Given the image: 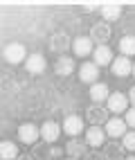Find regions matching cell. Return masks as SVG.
Masks as SVG:
<instances>
[{
  "label": "cell",
  "instance_id": "1",
  "mask_svg": "<svg viewBox=\"0 0 135 160\" xmlns=\"http://www.w3.org/2000/svg\"><path fill=\"white\" fill-rule=\"evenodd\" d=\"M2 57L7 63H12V66H18V63H23L27 59V50L23 43H9L2 52Z\"/></svg>",
  "mask_w": 135,
  "mask_h": 160
},
{
  "label": "cell",
  "instance_id": "2",
  "mask_svg": "<svg viewBox=\"0 0 135 160\" xmlns=\"http://www.w3.org/2000/svg\"><path fill=\"white\" fill-rule=\"evenodd\" d=\"M106 111L108 113H115V115H122L128 111V97L122 92H110V97L106 99Z\"/></svg>",
  "mask_w": 135,
  "mask_h": 160
},
{
  "label": "cell",
  "instance_id": "3",
  "mask_svg": "<svg viewBox=\"0 0 135 160\" xmlns=\"http://www.w3.org/2000/svg\"><path fill=\"white\" fill-rule=\"evenodd\" d=\"M41 138V129L34 126L32 122H25L18 126V140L25 142V144H36V140Z\"/></svg>",
  "mask_w": 135,
  "mask_h": 160
},
{
  "label": "cell",
  "instance_id": "4",
  "mask_svg": "<svg viewBox=\"0 0 135 160\" xmlns=\"http://www.w3.org/2000/svg\"><path fill=\"white\" fill-rule=\"evenodd\" d=\"M110 34H113V32H110V25L101 20V23H95V25H92V29H90V41H92V43H99V45H106L108 38H110Z\"/></svg>",
  "mask_w": 135,
  "mask_h": 160
},
{
  "label": "cell",
  "instance_id": "5",
  "mask_svg": "<svg viewBox=\"0 0 135 160\" xmlns=\"http://www.w3.org/2000/svg\"><path fill=\"white\" fill-rule=\"evenodd\" d=\"M86 120L92 124V126H101V124H106L110 117H108V111L104 108V106H99V104H92L90 108L86 111Z\"/></svg>",
  "mask_w": 135,
  "mask_h": 160
},
{
  "label": "cell",
  "instance_id": "6",
  "mask_svg": "<svg viewBox=\"0 0 135 160\" xmlns=\"http://www.w3.org/2000/svg\"><path fill=\"white\" fill-rule=\"evenodd\" d=\"M61 131L68 133L70 138H77L79 133H84V120L79 115H68L63 120V124H61Z\"/></svg>",
  "mask_w": 135,
  "mask_h": 160
},
{
  "label": "cell",
  "instance_id": "7",
  "mask_svg": "<svg viewBox=\"0 0 135 160\" xmlns=\"http://www.w3.org/2000/svg\"><path fill=\"white\" fill-rule=\"evenodd\" d=\"M110 70H113V74L115 77H128V74L133 72V63H131V59L128 57H117V59H113V63H110Z\"/></svg>",
  "mask_w": 135,
  "mask_h": 160
},
{
  "label": "cell",
  "instance_id": "8",
  "mask_svg": "<svg viewBox=\"0 0 135 160\" xmlns=\"http://www.w3.org/2000/svg\"><path fill=\"white\" fill-rule=\"evenodd\" d=\"M113 50L108 48V45H97L95 48V52H92V63L99 68V66H110L113 63Z\"/></svg>",
  "mask_w": 135,
  "mask_h": 160
},
{
  "label": "cell",
  "instance_id": "9",
  "mask_svg": "<svg viewBox=\"0 0 135 160\" xmlns=\"http://www.w3.org/2000/svg\"><path fill=\"white\" fill-rule=\"evenodd\" d=\"M79 79L84 81V83H97V79H99V68L95 66L92 61H86L84 66L79 68Z\"/></svg>",
  "mask_w": 135,
  "mask_h": 160
},
{
  "label": "cell",
  "instance_id": "10",
  "mask_svg": "<svg viewBox=\"0 0 135 160\" xmlns=\"http://www.w3.org/2000/svg\"><path fill=\"white\" fill-rule=\"evenodd\" d=\"M72 50H75L77 57H88V54L95 52V45H92L90 36H79V38H75V43H72Z\"/></svg>",
  "mask_w": 135,
  "mask_h": 160
},
{
  "label": "cell",
  "instance_id": "11",
  "mask_svg": "<svg viewBox=\"0 0 135 160\" xmlns=\"http://www.w3.org/2000/svg\"><path fill=\"white\" fill-rule=\"evenodd\" d=\"M59 135H61V124H56V122H45L43 126H41V138L50 144V142H56L59 140Z\"/></svg>",
  "mask_w": 135,
  "mask_h": 160
},
{
  "label": "cell",
  "instance_id": "12",
  "mask_svg": "<svg viewBox=\"0 0 135 160\" xmlns=\"http://www.w3.org/2000/svg\"><path fill=\"white\" fill-rule=\"evenodd\" d=\"M126 133V122L122 120V117H110L106 122V135L110 138H124Z\"/></svg>",
  "mask_w": 135,
  "mask_h": 160
},
{
  "label": "cell",
  "instance_id": "13",
  "mask_svg": "<svg viewBox=\"0 0 135 160\" xmlns=\"http://www.w3.org/2000/svg\"><path fill=\"white\" fill-rule=\"evenodd\" d=\"M108 97H110V90H108L106 83L97 81V83H92V86H90V99L95 102V104H99V106H101Z\"/></svg>",
  "mask_w": 135,
  "mask_h": 160
},
{
  "label": "cell",
  "instance_id": "14",
  "mask_svg": "<svg viewBox=\"0 0 135 160\" xmlns=\"http://www.w3.org/2000/svg\"><path fill=\"white\" fill-rule=\"evenodd\" d=\"M25 66H27V72L29 74H41L45 70V57L43 54H32V57H27L25 59Z\"/></svg>",
  "mask_w": 135,
  "mask_h": 160
},
{
  "label": "cell",
  "instance_id": "15",
  "mask_svg": "<svg viewBox=\"0 0 135 160\" xmlns=\"http://www.w3.org/2000/svg\"><path fill=\"white\" fill-rule=\"evenodd\" d=\"M104 140H106V131H104L101 126H90L86 131V142L90 147H101Z\"/></svg>",
  "mask_w": 135,
  "mask_h": 160
},
{
  "label": "cell",
  "instance_id": "16",
  "mask_svg": "<svg viewBox=\"0 0 135 160\" xmlns=\"http://www.w3.org/2000/svg\"><path fill=\"white\" fill-rule=\"evenodd\" d=\"M124 149L119 142H108L106 147H104V158L106 160H124Z\"/></svg>",
  "mask_w": 135,
  "mask_h": 160
},
{
  "label": "cell",
  "instance_id": "17",
  "mask_svg": "<svg viewBox=\"0 0 135 160\" xmlns=\"http://www.w3.org/2000/svg\"><path fill=\"white\" fill-rule=\"evenodd\" d=\"M63 151H68V158H81V156H86V144L81 142V140H77V138H72V140L65 144V149Z\"/></svg>",
  "mask_w": 135,
  "mask_h": 160
},
{
  "label": "cell",
  "instance_id": "18",
  "mask_svg": "<svg viewBox=\"0 0 135 160\" xmlns=\"http://www.w3.org/2000/svg\"><path fill=\"white\" fill-rule=\"evenodd\" d=\"M0 158L2 160H16L18 158V147L9 140H2L0 142Z\"/></svg>",
  "mask_w": 135,
  "mask_h": 160
},
{
  "label": "cell",
  "instance_id": "19",
  "mask_svg": "<svg viewBox=\"0 0 135 160\" xmlns=\"http://www.w3.org/2000/svg\"><path fill=\"white\" fill-rule=\"evenodd\" d=\"M119 54L122 57H133L135 54V36L126 34L119 38Z\"/></svg>",
  "mask_w": 135,
  "mask_h": 160
},
{
  "label": "cell",
  "instance_id": "20",
  "mask_svg": "<svg viewBox=\"0 0 135 160\" xmlns=\"http://www.w3.org/2000/svg\"><path fill=\"white\" fill-rule=\"evenodd\" d=\"M72 72H75V61H72L70 57H61L56 61V74H61V77H70Z\"/></svg>",
  "mask_w": 135,
  "mask_h": 160
},
{
  "label": "cell",
  "instance_id": "21",
  "mask_svg": "<svg viewBox=\"0 0 135 160\" xmlns=\"http://www.w3.org/2000/svg\"><path fill=\"white\" fill-rule=\"evenodd\" d=\"M101 16H104V23H106V20H117L122 16V7L119 5H104Z\"/></svg>",
  "mask_w": 135,
  "mask_h": 160
},
{
  "label": "cell",
  "instance_id": "22",
  "mask_svg": "<svg viewBox=\"0 0 135 160\" xmlns=\"http://www.w3.org/2000/svg\"><path fill=\"white\" fill-rule=\"evenodd\" d=\"M122 147L126 151H135V131H126L122 138Z\"/></svg>",
  "mask_w": 135,
  "mask_h": 160
},
{
  "label": "cell",
  "instance_id": "23",
  "mask_svg": "<svg viewBox=\"0 0 135 160\" xmlns=\"http://www.w3.org/2000/svg\"><path fill=\"white\" fill-rule=\"evenodd\" d=\"M124 122H126V126H133V129H135V108H128V111H126Z\"/></svg>",
  "mask_w": 135,
  "mask_h": 160
},
{
  "label": "cell",
  "instance_id": "24",
  "mask_svg": "<svg viewBox=\"0 0 135 160\" xmlns=\"http://www.w3.org/2000/svg\"><path fill=\"white\" fill-rule=\"evenodd\" d=\"M84 158H86V160H104V156H101L99 151H86Z\"/></svg>",
  "mask_w": 135,
  "mask_h": 160
},
{
  "label": "cell",
  "instance_id": "25",
  "mask_svg": "<svg viewBox=\"0 0 135 160\" xmlns=\"http://www.w3.org/2000/svg\"><path fill=\"white\" fill-rule=\"evenodd\" d=\"M126 97H128V104H133V108H135V86L128 90V95H126Z\"/></svg>",
  "mask_w": 135,
  "mask_h": 160
},
{
  "label": "cell",
  "instance_id": "26",
  "mask_svg": "<svg viewBox=\"0 0 135 160\" xmlns=\"http://www.w3.org/2000/svg\"><path fill=\"white\" fill-rule=\"evenodd\" d=\"M61 153H63V149H56V147L50 149V156H52V158H61Z\"/></svg>",
  "mask_w": 135,
  "mask_h": 160
},
{
  "label": "cell",
  "instance_id": "27",
  "mask_svg": "<svg viewBox=\"0 0 135 160\" xmlns=\"http://www.w3.org/2000/svg\"><path fill=\"white\" fill-rule=\"evenodd\" d=\"M16 160H36V158H34L32 153H25V156H18Z\"/></svg>",
  "mask_w": 135,
  "mask_h": 160
},
{
  "label": "cell",
  "instance_id": "28",
  "mask_svg": "<svg viewBox=\"0 0 135 160\" xmlns=\"http://www.w3.org/2000/svg\"><path fill=\"white\" fill-rule=\"evenodd\" d=\"M124 160H135V156H128V158H124Z\"/></svg>",
  "mask_w": 135,
  "mask_h": 160
},
{
  "label": "cell",
  "instance_id": "29",
  "mask_svg": "<svg viewBox=\"0 0 135 160\" xmlns=\"http://www.w3.org/2000/svg\"><path fill=\"white\" fill-rule=\"evenodd\" d=\"M131 74H133V77H135V63H133V72H131Z\"/></svg>",
  "mask_w": 135,
  "mask_h": 160
},
{
  "label": "cell",
  "instance_id": "30",
  "mask_svg": "<svg viewBox=\"0 0 135 160\" xmlns=\"http://www.w3.org/2000/svg\"><path fill=\"white\" fill-rule=\"evenodd\" d=\"M65 160H75V158H65Z\"/></svg>",
  "mask_w": 135,
  "mask_h": 160
}]
</instances>
